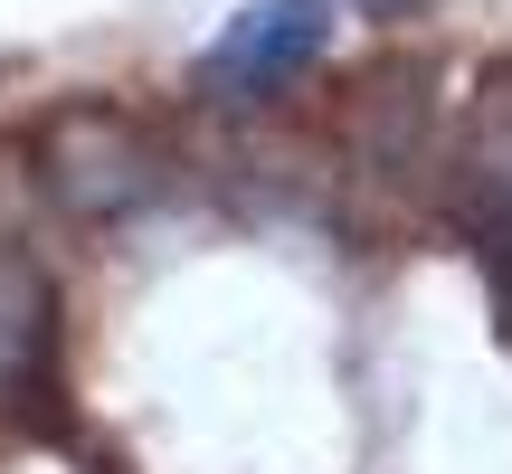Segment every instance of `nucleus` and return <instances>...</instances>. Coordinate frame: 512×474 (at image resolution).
I'll return each instance as SVG.
<instances>
[{
  "label": "nucleus",
  "mask_w": 512,
  "mask_h": 474,
  "mask_svg": "<svg viewBox=\"0 0 512 474\" xmlns=\"http://www.w3.org/2000/svg\"><path fill=\"white\" fill-rule=\"evenodd\" d=\"M48 190L76 209V219H124L162 190V152L133 114L114 105H76L48 124Z\"/></svg>",
  "instance_id": "1"
},
{
  "label": "nucleus",
  "mask_w": 512,
  "mask_h": 474,
  "mask_svg": "<svg viewBox=\"0 0 512 474\" xmlns=\"http://www.w3.org/2000/svg\"><path fill=\"white\" fill-rule=\"evenodd\" d=\"M48 285H38V266H19V256H0V399H29L38 370H48Z\"/></svg>",
  "instance_id": "4"
},
{
  "label": "nucleus",
  "mask_w": 512,
  "mask_h": 474,
  "mask_svg": "<svg viewBox=\"0 0 512 474\" xmlns=\"http://www.w3.org/2000/svg\"><path fill=\"white\" fill-rule=\"evenodd\" d=\"M323 48H332V10L323 0H256V10H238L200 48V95H219V105H266V95L294 86Z\"/></svg>",
  "instance_id": "2"
},
{
  "label": "nucleus",
  "mask_w": 512,
  "mask_h": 474,
  "mask_svg": "<svg viewBox=\"0 0 512 474\" xmlns=\"http://www.w3.org/2000/svg\"><path fill=\"white\" fill-rule=\"evenodd\" d=\"M456 219L484 247H512V86H494L475 114V143L456 162Z\"/></svg>",
  "instance_id": "3"
}]
</instances>
